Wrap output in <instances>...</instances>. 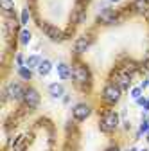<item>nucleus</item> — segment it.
Listing matches in <instances>:
<instances>
[{
    "label": "nucleus",
    "mask_w": 149,
    "mask_h": 151,
    "mask_svg": "<svg viewBox=\"0 0 149 151\" xmlns=\"http://www.w3.org/2000/svg\"><path fill=\"white\" fill-rule=\"evenodd\" d=\"M72 81L77 88L81 90H88L90 85H92V74H90V68L81 63V61H76L72 65Z\"/></svg>",
    "instance_id": "obj_1"
},
{
    "label": "nucleus",
    "mask_w": 149,
    "mask_h": 151,
    "mask_svg": "<svg viewBox=\"0 0 149 151\" xmlns=\"http://www.w3.org/2000/svg\"><path fill=\"white\" fill-rule=\"evenodd\" d=\"M119 124H120V117H119V113L113 111V110L104 111V115L99 121V128H101L102 133H113V131L119 128Z\"/></svg>",
    "instance_id": "obj_2"
},
{
    "label": "nucleus",
    "mask_w": 149,
    "mask_h": 151,
    "mask_svg": "<svg viewBox=\"0 0 149 151\" xmlns=\"http://www.w3.org/2000/svg\"><path fill=\"white\" fill-rule=\"evenodd\" d=\"M122 97V90L115 85V83H108L104 88H102V101L108 104V106H113L120 101Z\"/></svg>",
    "instance_id": "obj_3"
},
{
    "label": "nucleus",
    "mask_w": 149,
    "mask_h": 151,
    "mask_svg": "<svg viewBox=\"0 0 149 151\" xmlns=\"http://www.w3.org/2000/svg\"><path fill=\"white\" fill-rule=\"evenodd\" d=\"M24 93H25V88L22 86L20 81H11L4 88L6 99H11V101H22L24 99Z\"/></svg>",
    "instance_id": "obj_4"
},
{
    "label": "nucleus",
    "mask_w": 149,
    "mask_h": 151,
    "mask_svg": "<svg viewBox=\"0 0 149 151\" xmlns=\"http://www.w3.org/2000/svg\"><path fill=\"white\" fill-rule=\"evenodd\" d=\"M42 31H43V34L49 38V40L54 42V43H61V42L67 40V34L59 27H56L52 24H42Z\"/></svg>",
    "instance_id": "obj_5"
},
{
    "label": "nucleus",
    "mask_w": 149,
    "mask_h": 151,
    "mask_svg": "<svg viewBox=\"0 0 149 151\" xmlns=\"http://www.w3.org/2000/svg\"><path fill=\"white\" fill-rule=\"evenodd\" d=\"M24 104H25V108H29V110H34V108H38L40 106V103H42V97H40V92L36 90L34 86H27L25 88V93H24Z\"/></svg>",
    "instance_id": "obj_6"
},
{
    "label": "nucleus",
    "mask_w": 149,
    "mask_h": 151,
    "mask_svg": "<svg viewBox=\"0 0 149 151\" xmlns=\"http://www.w3.org/2000/svg\"><path fill=\"white\" fill-rule=\"evenodd\" d=\"M97 22L102 24V25H115L119 22V13L111 7H104L97 14Z\"/></svg>",
    "instance_id": "obj_7"
},
{
    "label": "nucleus",
    "mask_w": 149,
    "mask_h": 151,
    "mask_svg": "<svg viewBox=\"0 0 149 151\" xmlns=\"http://www.w3.org/2000/svg\"><path fill=\"white\" fill-rule=\"evenodd\" d=\"M90 115H92V106H90V104H86V103H77V104H74V108H72V117H74V121L83 122V121H86Z\"/></svg>",
    "instance_id": "obj_8"
},
{
    "label": "nucleus",
    "mask_w": 149,
    "mask_h": 151,
    "mask_svg": "<svg viewBox=\"0 0 149 151\" xmlns=\"http://www.w3.org/2000/svg\"><path fill=\"white\" fill-rule=\"evenodd\" d=\"M131 79H133L131 74H128V72H124V70H119L117 76H115V81H113V83L124 92V90H129V88H131Z\"/></svg>",
    "instance_id": "obj_9"
},
{
    "label": "nucleus",
    "mask_w": 149,
    "mask_h": 151,
    "mask_svg": "<svg viewBox=\"0 0 149 151\" xmlns=\"http://www.w3.org/2000/svg\"><path fill=\"white\" fill-rule=\"evenodd\" d=\"M90 45H92V38H90L88 34H85V36H79L77 40L74 42V54H77V56L85 54V52L90 49Z\"/></svg>",
    "instance_id": "obj_10"
},
{
    "label": "nucleus",
    "mask_w": 149,
    "mask_h": 151,
    "mask_svg": "<svg viewBox=\"0 0 149 151\" xmlns=\"http://www.w3.org/2000/svg\"><path fill=\"white\" fill-rule=\"evenodd\" d=\"M56 70H58V76L61 81H67V79H72V67L67 65L65 61H59L58 67H56Z\"/></svg>",
    "instance_id": "obj_11"
},
{
    "label": "nucleus",
    "mask_w": 149,
    "mask_h": 151,
    "mask_svg": "<svg viewBox=\"0 0 149 151\" xmlns=\"http://www.w3.org/2000/svg\"><path fill=\"white\" fill-rule=\"evenodd\" d=\"M131 9L138 14H149V0H133Z\"/></svg>",
    "instance_id": "obj_12"
},
{
    "label": "nucleus",
    "mask_w": 149,
    "mask_h": 151,
    "mask_svg": "<svg viewBox=\"0 0 149 151\" xmlns=\"http://www.w3.org/2000/svg\"><path fill=\"white\" fill-rule=\"evenodd\" d=\"M49 96L54 99H59L65 96V86L61 83H50L49 85Z\"/></svg>",
    "instance_id": "obj_13"
},
{
    "label": "nucleus",
    "mask_w": 149,
    "mask_h": 151,
    "mask_svg": "<svg viewBox=\"0 0 149 151\" xmlns=\"http://www.w3.org/2000/svg\"><path fill=\"white\" fill-rule=\"evenodd\" d=\"M0 7L7 18L14 16V0H0Z\"/></svg>",
    "instance_id": "obj_14"
},
{
    "label": "nucleus",
    "mask_w": 149,
    "mask_h": 151,
    "mask_svg": "<svg viewBox=\"0 0 149 151\" xmlns=\"http://www.w3.org/2000/svg\"><path fill=\"white\" fill-rule=\"evenodd\" d=\"M36 70H38V74L42 76V78H45V76H49L50 70H52V61H50V60H42L40 67L36 68Z\"/></svg>",
    "instance_id": "obj_15"
},
{
    "label": "nucleus",
    "mask_w": 149,
    "mask_h": 151,
    "mask_svg": "<svg viewBox=\"0 0 149 151\" xmlns=\"http://www.w3.org/2000/svg\"><path fill=\"white\" fill-rule=\"evenodd\" d=\"M18 78L20 79H24V81H31L32 79V68H29L27 65H24V67H18Z\"/></svg>",
    "instance_id": "obj_16"
},
{
    "label": "nucleus",
    "mask_w": 149,
    "mask_h": 151,
    "mask_svg": "<svg viewBox=\"0 0 149 151\" xmlns=\"http://www.w3.org/2000/svg\"><path fill=\"white\" fill-rule=\"evenodd\" d=\"M31 38H32V34H31L29 29H22L20 32H18V42H20V45H29Z\"/></svg>",
    "instance_id": "obj_17"
},
{
    "label": "nucleus",
    "mask_w": 149,
    "mask_h": 151,
    "mask_svg": "<svg viewBox=\"0 0 149 151\" xmlns=\"http://www.w3.org/2000/svg\"><path fill=\"white\" fill-rule=\"evenodd\" d=\"M40 63H42V56H38V54H31L29 58L25 60V65H27L29 68H38Z\"/></svg>",
    "instance_id": "obj_18"
},
{
    "label": "nucleus",
    "mask_w": 149,
    "mask_h": 151,
    "mask_svg": "<svg viewBox=\"0 0 149 151\" xmlns=\"http://www.w3.org/2000/svg\"><path fill=\"white\" fill-rule=\"evenodd\" d=\"M29 20H31V11H29V7H25V9H22V14H20V24L27 25Z\"/></svg>",
    "instance_id": "obj_19"
},
{
    "label": "nucleus",
    "mask_w": 149,
    "mask_h": 151,
    "mask_svg": "<svg viewBox=\"0 0 149 151\" xmlns=\"http://www.w3.org/2000/svg\"><path fill=\"white\" fill-rule=\"evenodd\" d=\"M142 92H144V90H142L140 86H133L131 90H129V96H131V99H135V101H137V99H140V97H142Z\"/></svg>",
    "instance_id": "obj_20"
},
{
    "label": "nucleus",
    "mask_w": 149,
    "mask_h": 151,
    "mask_svg": "<svg viewBox=\"0 0 149 151\" xmlns=\"http://www.w3.org/2000/svg\"><path fill=\"white\" fill-rule=\"evenodd\" d=\"M25 60H27V58H24V54H22V52H18V54L14 56V61H16L18 67H24V65H25Z\"/></svg>",
    "instance_id": "obj_21"
},
{
    "label": "nucleus",
    "mask_w": 149,
    "mask_h": 151,
    "mask_svg": "<svg viewBox=\"0 0 149 151\" xmlns=\"http://www.w3.org/2000/svg\"><path fill=\"white\" fill-rule=\"evenodd\" d=\"M147 101H149V99H147V97H144V96H142V97H140V99H137V101H135V103H137V104H138V106H142V108H145V104H147Z\"/></svg>",
    "instance_id": "obj_22"
},
{
    "label": "nucleus",
    "mask_w": 149,
    "mask_h": 151,
    "mask_svg": "<svg viewBox=\"0 0 149 151\" xmlns=\"http://www.w3.org/2000/svg\"><path fill=\"white\" fill-rule=\"evenodd\" d=\"M104 151H120V147H119V146H110V147H106Z\"/></svg>",
    "instance_id": "obj_23"
},
{
    "label": "nucleus",
    "mask_w": 149,
    "mask_h": 151,
    "mask_svg": "<svg viewBox=\"0 0 149 151\" xmlns=\"http://www.w3.org/2000/svg\"><path fill=\"white\" fill-rule=\"evenodd\" d=\"M147 86H149V79H144V81L140 83V88L144 90V88H147Z\"/></svg>",
    "instance_id": "obj_24"
},
{
    "label": "nucleus",
    "mask_w": 149,
    "mask_h": 151,
    "mask_svg": "<svg viewBox=\"0 0 149 151\" xmlns=\"http://www.w3.org/2000/svg\"><path fill=\"white\" fill-rule=\"evenodd\" d=\"M142 70H145V72H149V60L142 63Z\"/></svg>",
    "instance_id": "obj_25"
},
{
    "label": "nucleus",
    "mask_w": 149,
    "mask_h": 151,
    "mask_svg": "<svg viewBox=\"0 0 149 151\" xmlns=\"http://www.w3.org/2000/svg\"><path fill=\"white\" fill-rule=\"evenodd\" d=\"M108 2H111V4H117V2H120V0H108Z\"/></svg>",
    "instance_id": "obj_26"
},
{
    "label": "nucleus",
    "mask_w": 149,
    "mask_h": 151,
    "mask_svg": "<svg viewBox=\"0 0 149 151\" xmlns=\"http://www.w3.org/2000/svg\"><path fill=\"white\" fill-rule=\"evenodd\" d=\"M126 151H137V147H129V149H126Z\"/></svg>",
    "instance_id": "obj_27"
},
{
    "label": "nucleus",
    "mask_w": 149,
    "mask_h": 151,
    "mask_svg": "<svg viewBox=\"0 0 149 151\" xmlns=\"http://www.w3.org/2000/svg\"><path fill=\"white\" fill-rule=\"evenodd\" d=\"M145 137H147V142H149V133H147V135H145Z\"/></svg>",
    "instance_id": "obj_28"
},
{
    "label": "nucleus",
    "mask_w": 149,
    "mask_h": 151,
    "mask_svg": "<svg viewBox=\"0 0 149 151\" xmlns=\"http://www.w3.org/2000/svg\"><path fill=\"white\" fill-rule=\"evenodd\" d=\"M140 151H149V149H140Z\"/></svg>",
    "instance_id": "obj_29"
}]
</instances>
